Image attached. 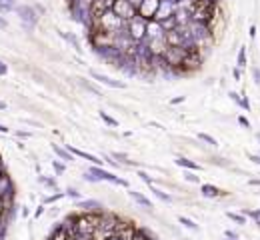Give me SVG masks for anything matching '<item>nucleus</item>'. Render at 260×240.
Wrapping results in <instances>:
<instances>
[{
	"mask_svg": "<svg viewBox=\"0 0 260 240\" xmlns=\"http://www.w3.org/2000/svg\"><path fill=\"white\" fill-rule=\"evenodd\" d=\"M60 36H62V38H66V40H68V42H70V44L74 46V50H78V52H82V46H80V40H78V38H76L74 34H66V32H60Z\"/></svg>",
	"mask_w": 260,
	"mask_h": 240,
	"instance_id": "20",
	"label": "nucleus"
},
{
	"mask_svg": "<svg viewBox=\"0 0 260 240\" xmlns=\"http://www.w3.org/2000/svg\"><path fill=\"white\" fill-rule=\"evenodd\" d=\"M178 222H180L182 226H186V228H190V230H198V224H196L194 220H190V218H186V216H178Z\"/></svg>",
	"mask_w": 260,
	"mask_h": 240,
	"instance_id": "23",
	"label": "nucleus"
},
{
	"mask_svg": "<svg viewBox=\"0 0 260 240\" xmlns=\"http://www.w3.org/2000/svg\"><path fill=\"white\" fill-rule=\"evenodd\" d=\"M184 56H186V50L184 48H166L164 54H162V58L166 60V64L170 68H178L182 64Z\"/></svg>",
	"mask_w": 260,
	"mask_h": 240,
	"instance_id": "8",
	"label": "nucleus"
},
{
	"mask_svg": "<svg viewBox=\"0 0 260 240\" xmlns=\"http://www.w3.org/2000/svg\"><path fill=\"white\" fill-rule=\"evenodd\" d=\"M188 32H190V40L200 48L204 42H208L212 38V28L200 22H190L188 24Z\"/></svg>",
	"mask_w": 260,
	"mask_h": 240,
	"instance_id": "5",
	"label": "nucleus"
},
{
	"mask_svg": "<svg viewBox=\"0 0 260 240\" xmlns=\"http://www.w3.org/2000/svg\"><path fill=\"white\" fill-rule=\"evenodd\" d=\"M122 22H130L132 18H136V6L130 0H114L112 8H110Z\"/></svg>",
	"mask_w": 260,
	"mask_h": 240,
	"instance_id": "7",
	"label": "nucleus"
},
{
	"mask_svg": "<svg viewBox=\"0 0 260 240\" xmlns=\"http://www.w3.org/2000/svg\"><path fill=\"white\" fill-rule=\"evenodd\" d=\"M198 138H200V140H204V142H206V144H210V146H216V144H218L210 134H204V132H198Z\"/></svg>",
	"mask_w": 260,
	"mask_h": 240,
	"instance_id": "29",
	"label": "nucleus"
},
{
	"mask_svg": "<svg viewBox=\"0 0 260 240\" xmlns=\"http://www.w3.org/2000/svg\"><path fill=\"white\" fill-rule=\"evenodd\" d=\"M176 162V166H180V168H186V170H202V166L198 164V162H194V160H190V158H184V156H180V158H176L174 160Z\"/></svg>",
	"mask_w": 260,
	"mask_h": 240,
	"instance_id": "15",
	"label": "nucleus"
},
{
	"mask_svg": "<svg viewBox=\"0 0 260 240\" xmlns=\"http://www.w3.org/2000/svg\"><path fill=\"white\" fill-rule=\"evenodd\" d=\"M252 76H254V82H256V84H260V70L256 68V66L252 68Z\"/></svg>",
	"mask_w": 260,
	"mask_h": 240,
	"instance_id": "40",
	"label": "nucleus"
},
{
	"mask_svg": "<svg viewBox=\"0 0 260 240\" xmlns=\"http://www.w3.org/2000/svg\"><path fill=\"white\" fill-rule=\"evenodd\" d=\"M8 28V20L4 16H0V30H6Z\"/></svg>",
	"mask_w": 260,
	"mask_h": 240,
	"instance_id": "41",
	"label": "nucleus"
},
{
	"mask_svg": "<svg viewBox=\"0 0 260 240\" xmlns=\"http://www.w3.org/2000/svg\"><path fill=\"white\" fill-rule=\"evenodd\" d=\"M64 194H66V196H70V198H74V200H80V192H78L76 188H68Z\"/></svg>",
	"mask_w": 260,
	"mask_h": 240,
	"instance_id": "33",
	"label": "nucleus"
},
{
	"mask_svg": "<svg viewBox=\"0 0 260 240\" xmlns=\"http://www.w3.org/2000/svg\"><path fill=\"white\" fill-rule=\"evenodd\" d=\"M106 240H124L120 234H110V236H106Z\"/></svg>",
	"mask_w": 260,
	"mask_h": 240,
	"instance_id": "47",
	"label": "nucleus"
},
{
	"mask_svg": "<svg viewBox=\"0 0 260 240\" xmlns=\"http://www.w3.org/2000/svg\"><path fill=\"white\" fill-rule=\"evenodd\" d=\"M124 26H126V22H122L112 10H106L104 14L96 16L92 20V28L90 30H100V32H106V34H112L114 36V34L122 32Z\"/></svg>",
	"mask_w": 260,
	"mask_h": 240,
	"instance_id": "1",
	"label": "nucleus"
},
{
	"mask_svg": "<svg viewBox=\"0 0 260 240\" xmlns=\"http://www.w3.org/2000/svg\"><path fill=\"white\" fill-rule=\"evenodd\" d=\"M230 98H232V100H234V102H236V104L240 106V96H238L236 92H230Z\"/></svg>",
	"mask_w": 260,
	"mask_h": 240,
	"instance_id": "43",
	"label": "nucleus"
},
{
	"mask_svg": "<svg viewBox=\"0 0 260 240\" xmlns=\"http://www.w3.org/2000/svg\"><path fill=\"white\" fill-rule=\"evenodd\" d=\"M242 98H240V108H244L246 112H250V102H248V96H246V92L244 94H240Z\"/></svg>",
	"mask_w": 260,
	"mask_h": 240,
	"instance_id": "32",
	"label": "nucleus"
},
{
	"mask_svg": "<svg viewBox=\"0 0 260 240\" xmlns=\"http://www.w3.org/2000/svg\"><path fill=\"white\" fill-rule=\"evenodd\" d=\"M8 74V64L4 60H0V76H6Z\"/></svg>",
	"mask_w": 260,
	"mask_h": 240,
	"instance_id": "37",
	"label": "nucleus"
},
{
	"mask_svg": "<svg viewBox=\"0 0 260 240\" xmlns=\"http://www.w3.org/2000/svg\"><path fill=\"white\" fill-rule=\"evenodd\" d=\"M38 182L48 186V188H56V180L54 178H46V176H38Z\"/></svg>",
	"mask_w": 260,
	"mask_h": 240,
	"instance_id": "28",
	"label": "nucleus"
},
{
	"mask_svg": "<svg viewBox=\"0 0 260 240\" xmlns=\"http://www.w3.org/2000/svg\"><path fill=\"white\" fill-rule=\"evenodd\" d=\"M256 224H258V228H260V220H256Z\"/></svg>",
	"mask_w": 260,
	"mask_h": 240,
	"instance_id": "54",
	"label": "nucleus"
},
{
	"mask_svg": "<svg viewBox=\"0 0 260 240\" xmlns=\"http://www.w3.org/2000/svg\"><path fill=\"white\" fill-rule=\"evenodd\" d=\"M138 176H140V178H142V180H144L148 186H150V184H154V180H152V178H150V176H148L144 170H140V172H138Z\"/></svg>",
	"mask_w": 260,
	"mask_h": 240,
	"instance_id": "35",
	"label": "nucleus"
},
{
	"mask_svg": "<svg viewBox=\"0 0 260 240\" xmlns=\"http://www.w3.org/2000/svg\"><path fill=\"white\" fill-rule=\"evenodd\" d=\"M78 80H80V84H82L86 90H90V92H92V94H96V96H102V94H100V90H98L96 86H92L90 82H86V80H82V78H78Z\"/></svg>",
	"mask_w": 260,
	"mask_h": 240,
	"instance_id": "27",
	"label": "nucleus"
},
{
	"mask_svg": "<svg viewBox=\"0 0 260 240\" xmlns=\"http://www.w3.org/2000/svg\"><path fill=\"white\" fill-rule=\"evenodd\" d=\"M178 102H184V96H178V98L172 100V104H178Z\"/></svg>",
	"mask_w": 260,
	"mask_h": 240,
	"instance_id": "49",
	"label": "nucleus"
},
{
	"mask_svg": "<svg viewBox=\"0 0 260 240\" xmlns=\"http://www.w3.org/2000/svg\"><path fill=\"white\" fill-rule=\"evenodd\" d=\"M176 4L172 2V0H162L160 2V8H158V12H156V22H162V20H166V18H170V16H174V12H176Z\"/></svg>",
	"mask_w": 260,
	"mask_h": 240,
	"instance_id": "10",
	"label": "nucleus"
},
{
	"mask_svg": "<svg viewBox=\"0 0 260 240\" xmlns=\"http://www.w3.org/2000/svg\"><path fill=\"white\" fill-rule=\"evenodd\" d=\"M90 76H92L96 82L104 84V86H110V88H126V82H122V80H114V78H110V76H106V74H102V72L90 70Z\"/></svg>",
	"mask_w": 260,
	"mask_h": 240,
	"instance_id": "9",
	"label": "nucleus"
},
{
	"mask_svg": "<svg viewBox=\"0 0 260 240\" xmlns=\"http://www.w3.org/2000/svg\"><path fill=\"white\" fill-rule=\"evenodd\" d=\"M0 110H6V104L4 102H0Z\"/></svg>",
	"mask_w": 260,
	"mask_h": 240,
	"instance_id": "52",
	"label": "nucleus"
},
{
	"mask_svg": "<svg viewBox=\"0 0 260 240\" xmlns=\"http://www.w3.org/2000/svg\"><path fill=\"white\" fill-rule=\"evenodd\" d=\"M160 38H164V30H162L160 22L150 20L146 24V40H160Z\"/></svg>",
	"mask_w": 260,
	"mask_h": 240,
	"instance_id": "12",
	"label": "nucleus"
},
{
	"mask_svg": "<svg viewBox=\"0 0 260 240\" xmlns=\"http://www.w3.org/2000/svg\"><path fill=\"white\" fill-rule=\"evenodd\" d=\"M4 210H6V202H4V200H2V198H0V214H2V212H4Z\"/></svg>",
	"mask_w": 260,
	"mask_h": 240,
	"instance_id": "48",
	"label": "nucleus"
},
{
	"mask_svg": "<svg viewBox=\"0 0 260 240\" xmlns=\"http://www.w3.org/2000/svg\"><path fill=\"white\" fill-rule=\"evenodd\" d=\"M184 178H186L188 182H194V184H198V182H200V176H196V174H192V172H186V174H184Z\"/></svg>",
	"mask_w": 260,
	"mask_h": 240,
	"instance_id": "34",
	"label": "nucleus"
},
{
	"mask_svg": "<svg viewBox=\"0 0 260 240\" xmlns=\"http://www.w3.org/2000/svg\"><path fill=\"white\" fill-rule=\"evenodd\" d=\"M248 158H250L254 164H260V154H248Z\"/></svg>",
	"mask_w": 260,
	"mask_h": 240,
	"instance_id": "42",
	"label": "nucleus"
},
{
	"mask_svg": "<svg viewBox=\"0 0 260 240\" xmlns=\"http://www.w3.org/2000/svg\"><path fill=\"white\" fill-rule=\"evenodd\" d=\"M128 194H130V198H132V200H136L142 208H154V206H152V202H150L144 194H140V192H136V190H130Z\"/></svg>",
	"mask_w": 260,
	"mask_h": 240,
	"instance_id": "18",
	"label": "nucleus"
},
{
	"mask_svg": "<svg viewBox=\"0 0 260 240\" xmlns=\"http://www.w3.org/2000/svg\"><path fill=\"white\" fill-rule=\"evenodd\" d=\"M226 216H228L230 220H234L236 224H246V216H242V214H238V212H226Z\"/></svg>",
	"mask_w": 260,
	"mask_h": 240,
	"instance_id": "26",
	"label": "nucleus"
},
{
	"mask_svg": "<svg viewBox=\"0 0 260 240\" xmlns=\"http://www.w3.org/2000/svg\"><path fill=\"white\" fill-rule=\"evenodd\" d=\"M66 194L64 192H58V194H52V196H46L44 198V204H52V202H56V200H60V198H64Z\"/></svg>",
	"mask_w": 260,
	"mask_h": 240,
	"instance_id": "31",
	"label": "nucleus"
},
{
	"mask_svg": "<svg viewBox=\"0 0 260 240\" xmlns=\"http://www.w3.org/2000/svg\"><path fill=\"white\" fill-rule=\"evenodd\" d=\"M66 150L72 154V156H78V158H84V160H88V162H92L94 166H100L104 160H100L98 156H94V154H90V152H84V150H78V148H74V146H66Z\"/></svg>",
	"mask_w": 260,
	"mask_h": 240,
	"instance_id": "13",
	"label": "nucleus"
},
{
	"mask_svg": "<svg viewBox=\"0 0 260 240\" xmlns=\"http://www.w3.org/2000/svg\"><path fill=\"white\" fill-rule=\"evenodd\" d=\"M76 208L86 210V212H90V210L100 212V210H102V204H100L98 200H78V202H76Z\"/></svg>",
	"mask_w": 260,
	"mask_h": 240,
	"instance_id": "14",
	"label": "nucleus"
},
{
	"mask_svg": "<svg viewBox=\"0 0 260 240\" xmlns=\"http://www.w3.org/2000/svg\"><path fill=\"white\" fill-rule=\"evenodd\" d=\"M0 224H2V220H0Z\"/></svg>",
	"mask_w": 260,
	"mask_h": 240,
	"instance_id": "55",
	"label": "nucleus"
},
{
	"mask_svg": "<svg viewBox=\"0 0 260 240\" xmlns=\"http://www.w3.org/2000/svg\"><path fill=\"white\" fill-rule=\"evenodd\" d=\"M200 192H202L204 198H216V196L222 194L220 188H216L214 184H202V186H200Z\"/></svg>",
	"mask_w": 260,
	"mask_h": 240,
	"instance_id": "16",
	"label": "nucleus"
},
{
	"mask_svg": "<svg viewBox=\"0 0 260 240\" xmlns=\"http://www.w3.org/2000/svg\"><path fill=\"white\" fill-rule=\"evenodd\" d=\"M150 192H154V196H158L160 200H164V202H172V196L168 194V192H162V190H158L154 184H150Z\"/></svg>",
	"mask_w": 260,
	"mask_h": 240,
	"instance_id": "21",
	"label": "nucleus"
},
{
	"mask_svg": "<svg viewBox=\"0 0 260 240\" xmlns=\"http://www.w3.org/2000/svg\"><path fill=\"white\" fill-rule=\"evenodd\" d=\"M256 138H258V140H260V132H258V134H256Z\"/></svg>",
	"mask_w": 260,
	"mask_h": 240,
	"instance_id": "53",
	"label": "nucleus"
},
{
	"mask_svg": "<svg viewBox=\"0 0 260 240\" xmlns=\"http://www.w3.org/2000/svg\"><path fill=\"white\" fill-rule=\"evenodd\" d=\"M110 156H112V158H114L118 164H124V166H136V162H132V160H130L124 152H112Z\"/></svg>",
	"mask_w": 260,
	"mask_h": 240,
	"instance_id": "19",
	"label": "nucleus"
},
{
	"mask_svg": "<svg viewBox=\"0 0 260 240\" xmlns=\"http://www.w3.org/2000/svg\"><path fill=\"white\" fill-rule=\"evenodd\" d=\"M146 20H142V18H132L130 22H126V26H124V32L128 34V38L134 42V44H140V42H144L146 40Z\"/></svg>",
	"mask_w": 260,
	"mask_h": 240,
	"instance_id": "4",
	"label": "nucleus"
},
{
	"mask_svg": "<svg viewBox=\"0 0 260 240\" xmlns=\"http://www.w3.org/2000/svg\"><path fill=\"white\" fill-rule=\"evenodd\" d=\"M52 168H54L56 174H64V170H66V166L60 160H52Z\"/></svg>",
	"mask_w": 260,
	"mask_h": 240,
	"instance_id": "30",
	"label": "nucleus"
},
{
	"mask_svg": "<svg viewBox=\"0 0 260 240\" xmlns=\"http://www.w3.org/2000/svg\"><path fill=\"white\" fill-rule=\"evenodd\" d=\"M14 8H16L14 0H0V14H6L10 10H14Z\"/></svg>",
	"mask_w": 260,
	"mask_h": 240,
	"instance_id": "22",
	"label": "nucleus"
},
{
	"mask_svg": "<svg viewBox=\"0 0 260 240\" xmlns=\"http://www.w3.org/2000/svg\"><path fill=\"white\" fill-rule=\"evenodd\" d=\"M232 74H234V78H236V80H240V76H242V74H240V68H234V70H232Z\"/></svg>",
	"mask_w": 260,
	"mask_h": 240,
	"instance_id": "46",
	"label": "nucleus"
},
{
	"mask_svg": "<svg viewBox=\"0 0 260 240\" xmlns=\"http://www.w3.org/2000/svg\"><path fill=\"white\" fill-rule=\"evenodd\" d=\"M52 150H54V154H56L60 160H64V162H72V160H74V156H72L66 148H62L60 144H52Z\"/></svg>",
	"mask_w": 260,
	"mask_h": 240,
	"instance_id": "17",
	"label": "nucleus"
},
{
	"mask_svg": "<svg viewBox=\"0 0 260 240\" xmlns=\"http://www.w3.org/2000/svg\"><path fill=\"white\" fill-rule=\"evenodd\" d=\"M250 184H252V186H260V180H256V178H252V180H250Z\"/></svg>",
	"mask_w": 260,
	"mask_h": 240,
	"instance_id": "51",
	"label": "nucleus"
},
{
	"mask_svg": "<svg viewBox=\"0 0 260 240\" xmlns=\"http://www.w3.org/2000/svg\"><path fill=\"white\" fill-rule=\"evenodd\" d=\"M238 124L244 126V128H250V120H248L246 116H238Z\"/></svg>",
	"mask_w": 260,
	"mask_h": 240,
	"instance_id": "36",
	"label": "nucleus"
},
{
	"mask_svg": "<svg viewBox=\"0 0 260 240\" xmlns=\"http://www.w3.org/2000/svg\"><path fill=\"white\" fill-rule=\"evenodd\" d=\"M100 118H102L108 126H112V128H114V126H118V120H116V118H112V116H110L108 112H104V110H100Z\"/></svg>",
	"mask_w": 260,
	"mask_h": 240,
	"instance_id": "25",
	"label": "nucleus"
},
{
	"mask_svg": "<svg viewBox=\"0 0 260 240\" xmlns=\"http://www.w3.org/2000/svg\"><path fill=\"white\" fill-rule=\"evenodd\" d=\"M160 2L162 0H140V4L136 6V16L142 18V20H146V22L154 20L156 18V12L160 8Z\"/></svg>",
	"mask_w": 260,
	"mask_h": 240,
	"instance_id": "6",
	"label": "nucleus"
},
{
	"mask_svg": "<svg viewBox=\"0 0 260 240\" xmlns=\"http://www.w3.org/2000/svg\"><path fill=\"white\" fill-rule=\"evenodd\" d=\"M84 180H88V182H100V180H104V182H112V184H120V186H128V182H126L124 178L114 176L112 172L104 170L102 166H92V168H88V170L84 172Z\"/></svg>",
	"mask_w": 260,
	"mask_h": 240,
	"instance_id": "2",
	"label": "nucleus"
},
{
	"mask_svg": "<svg viewBox=\"0 0 260 240\" xmlns=\"http://www.w3.org/2000/svg\"><path fill=\"white\" fill-rule=\"evenodd\" d=\"M12 196H14V184H12L10 176H8L6 172H2V174H0V198L6 202V200L12 198Z\"/></svg>",
	"mask_w": 260,
	"mask_h": 240,
	"instance_id": "11",
	"label": "nucleus"
},
{
	"mask_svg": "<svg viewBox=\"0 0 260 240\" xmlns=\"http://www.w3.org/2000/svg\"><path fill=\"white\" fill-rule=\"evenodd\" d=\"M16 136H18V138H28V136H30V132H22V130H18V132H16Z\"/></svg>",
	"mask_w": 260,
	"mask_h": 240,
	"instance_id": "44",
	"label": "nucleus"
},
{
	"mask_svg": "<svg viewBox=\"0 0 260 240\" xmlns=\"http://www.w3.org/2000/svg\"><path fill=\"white\" fill-rule=\"evenodd\" d=\"M42 212H44V204H42V206H38V208H36V212H34V216H36V218H38V216H42Z\"/></svg>",
	"mask_w": 260,
	"mask_h": 240,
	"instance_id": "45",
	"label": "nucleus"
},
{
	"mask_svg": "<svg viewBox=\"0 0 260 240\" xmlns=\"http://www.w3.org/2000/svg\"><path fill=\"white\" fill-rule=\"evenodd\" d=\"M0 132H2V134H8V128H6L4 124H0Z\"/></svg>",
	"mask_w": 260,
	"mask_h": 240,
	"instance_id": "50",
	"label": "nucleus"
},
{
	"mask_svg": "<svg viewBox=\"0 0 260 240\" xmlns=\"http://www.w3.org/2000/svg\"><path fill=\"white\" fill-rule=\"evenodd\" d=\"M72 240H92V234H72Z\"/></svg>",
	"mask_w": 260,
	"mask_h": 240,
	"instance_id": "38",
	"label": "nucleus"
},
{
	"mask_svg": "<svg viewBox=\"0 0 260 240\" xmlns=\"http://www.w3.org/2000/svg\"><path fill=\"white\" fill-rule=\"evenodd\" d=\"M224 234H226V238L228 240H238V232H234V230H226Z\"/></svg>",
	"mask_w": 260,
	"mask_h": 240,
	"instance_id": "39",
	"label": "nucleus"
},
{
	"mask_svg": "<svg viewBox=\"0 0 260 240\" xmlns=\"http://www.w3.org/2000/svg\"><path fill=\"white\" fill-rule=\"evenodd\" d=\"M236 64H238V68H244V66H246V46H240V50H238V60H236Z\"/></svg>",
	"mask_w": 260,
	"mask_h": 240,
	"instance_id": "24",
	"label": "nucleus"
},
{
	"mask_svg": "<svg viewBox=\"0 0 260 240\" xmlns=\"http://www.w3.org/2000/svg\"><path fill=\"white\" fill-rule=\"evenodd\" d=\"M14 10L18 14L20 22H22V28L28 30V32H32L36 28V24H38V12H36V8L30 6V4H20Z\"/></svg>",
	"mask_w": 260,
	"mask_h": 240,
	"instance_id": "3",
	"label": "nucleus"
}]
</instances>
